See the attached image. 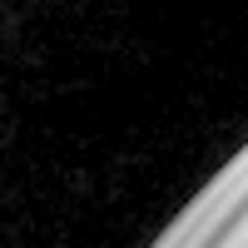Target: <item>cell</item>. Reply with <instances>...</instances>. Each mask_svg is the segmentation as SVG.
<instances>
[]
</instances>
